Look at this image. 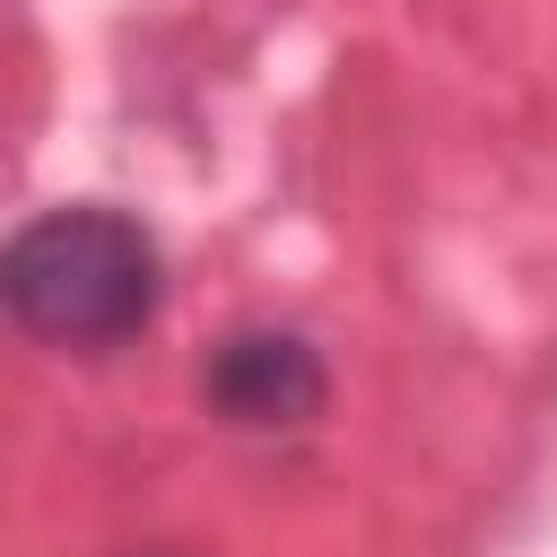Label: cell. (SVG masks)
I'll use <instances>...</instances> for the list:
<instances>
[{"label":"cell","instance_id":"1","mask_svg":"<svg viewBox=\"0 0 557 557\" xmlns=\"http://www.w3.org/2000/svg\"><path fill=\"white\" fill-rule=\"evenodd\" d=\"M0 313L52 348H113L157 313V244L122 209H44L0 244Z\"/></svg>","mask_w":557,"mask_h":557},{"label":"cell","instance_id":"2","mask_svg":"<svg viewBox=\"0 0 557 557\" xmlns=\"http://www.w3.org/2000/svg\"><path fill=\"white\" fill-rule=\"evenodd\" d=\"M200 392L226 426H305L331 400V374L296 331H235L200 366Z\"/></svg>","mask_w":557,"mask_h":557}]
</instances>
